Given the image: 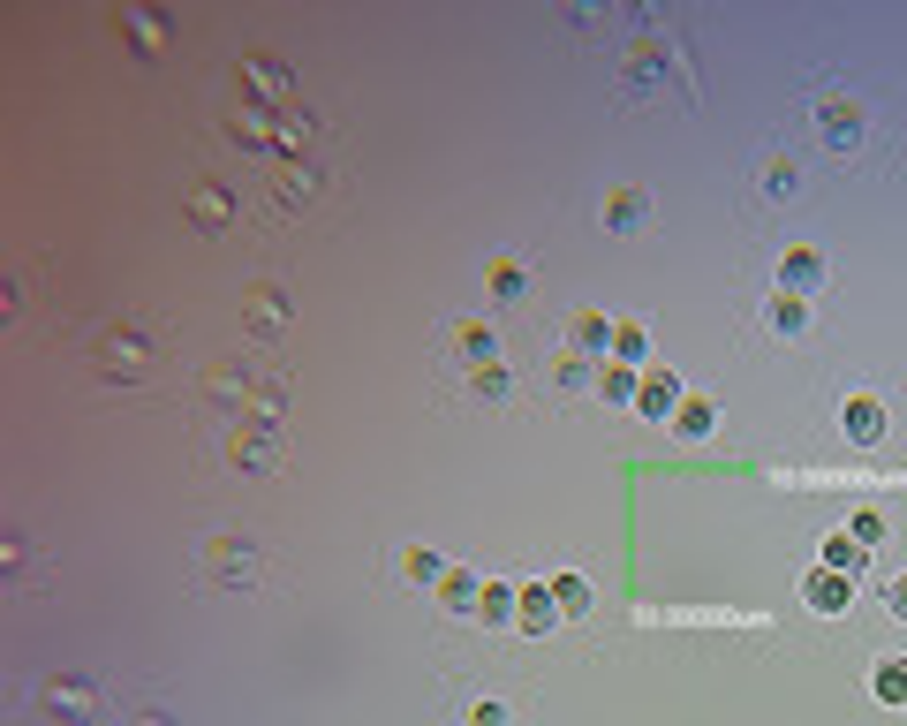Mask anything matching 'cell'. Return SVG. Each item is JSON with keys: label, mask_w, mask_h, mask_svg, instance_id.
<instances>
[{"label": "cell", "mask_w": 907, "mask_h": 726, "mask_svg": "<svg viewBox=\"0 0 907 726\" xmlns=\"http://www.w3.org/2000/svg\"><path fill=\"white\" fill-rule=\"evenodd\" d=\"M220 454L235 469H280V416H235V424H220Z\"/></svg>", "instance_id": "obj_1"}, {"label": "cell", "mask_w": 907, "mask_h": 726, "mask_svg": "<svg viewBox=\"0 0 907 726\" xmlns=\"http://www.w3.org/2000/svg\"><path fill=\"white\" fill-rule=\"evenodd\" d=\"M212 583H250L257 575V545H242V537H212Z\"/></svg>", "instance_id": "obj_2"}, {"label": "cell", "mask_w": 907, "mask_h": 726, "mask_svg": "<svg viewBox=\"0 0 907 726\" xmlns=\"http://www.w3.org/2000/svg\"><path fill=\"white\" fill-rule=\"evenodd\" d=\"M99 363H106V379H137L144 371V341L137 333H114V341L99 348Z\"/></svg>", "instance_id": "obj_3"}, {"label": "cell", "mask_w": 907, "mask_h": 726, "mask_svg": "<svg viewBox=\"0 0 907 726\" xmlns=\"http://www.w3.org/2000/svg\"><path fill=\"white\" fill-rule=\"evenodd\" d=\"M91 681H46V711H61V719H91Z\"/></svg>", "instance_id": "obj_4"}, {"label": "cell", "mask_w": 907, "mask_h": 726, "mask_svg": "<svg viewBox=\"0 0 907 726\" xmlns=\"http://www.w3.org/2000/svg\"><path fill=\"white\" fill-rule=\"evenodd\" d=\"M839 424H847V439H862V447H870V439L885 432V409H877V401H847V416H839Z\"/></svg>", "instance_id": "obj_5"}, {"label": "cell", "mask_w": 907, "mask_h": 726, "mask_svg": "<svg viewBox=\"0 0 907 726\" xmlns=\"http://www.w3.org/2000/svg\"><path fill=\"white\" fill-rule=\"evenodd\" d=\"M824 137H832V144H855V137H862V114H855V106H824Z\"/></svg>", "instance_id": "obj_6"}, {"label": "cell", "mask_w": 907, "mask_h": 726, "mask_svg": "<svg viewBox=\"0 0 907 726\" xmlns=\"http://www.w3.org/2000/svg\"><path fill=\"white\" fill-rule=\"evenodd\" d=\"M771 326H779V333H802V326H809V311H802V295H787V288L771 295Z\"/></svg>", "instance_id": "obj_7"}, {"label": "cell", "mask_w": 907, "mask_h": 726, "mask_svg": "<svg viewBox=\"0 0 907 726\" xmlns=\"http://www.w3.org/2000/svg\"><path fill=\"white\" fill-rule=\"evenodd\" d=\"M250 318H257L265 333H280V326H288V311H280V288H257V295H250Z\"/></svg>", "instance_id": "obj_8"}, {"label": "cell", "mask_w": 907, "mask_h": 726, "mask_svg": "<svg viewBox=\"0 0 907 726\" xmlns=\"http://www.w3.org/2000/svg\"><path fill=\"white\" fill-rule=\"evenodd\" d=\"M809 598H817L824 613H839V605L855 598V583H839V575H817V583H809Z\"/></svg>", "instance_id": "obj_9"}, {"label": "cell", "mask_w": 907, "mask_h": 726, "mask_svg": "<svg viewBox=\"0 0 907 726\" xmlns=\"http://www.w3.org/2000/svg\"><path fill=\"white\" fill-rule=\"evenodd\" d=\"M189 220H197V227H220V220H227V197H220V190H197V205H189Z\"/></svg>", "instance_id": "obj_10"}, {"label": "cell", "mask_w": 907, "mask_h": 726, "mask_svg": "<svg viewBox=\"0 0 907 726\" xmlns=\"http://www.w3.org/2000/svg\"><path fill=\"white\" fill-rule=\"evenodd\" d=\"M605 220H613V227H635V220H643V197H635V190H620V197H613V212H605Z\"/></svg>", "instance_id": "obj_11"}, {"label": "cell", "mask_w": 907, "mask_h": 726, "mask_svg": "<svg viewBox=\"0 0 907 726\" xmlns=\"http://www.w3.org/2000/svg\"><path fill=\"white\" fill-rule=\"evenodd\" d=\"M280 190H288V205H295V197H318V174H310V167H288V182H280Z\"/></svg>", "instance_id": "obj_12"}, {"label": "cell", "mask_w": 907, "mask_h": 726, "mask_svg": "<svg viewBox=\"0 0 907 726\" xmlns=\"http://www.w3.org/2000/svg\"><path fill=\"white\" fill-rule=\"evenodd\" d=\"M643 409H651V416L673 409V379H643Z\"/></svg>", "instance_id": "obj_13"}, {"label": "cell", "mask_w": 907, "mask_h": 726, "mask_svg": "<svg viewBox=\"0 0 907 726\" xmlns=\"http://www.w3.org/2000/svg\"><path fill=\"white\" fill-rule=\"evenodd\" d=\"M787 280H794V288H809V280H817V258H809V250H794V258H787Z\"/></svg>", "instance_id": "obj_14"}, {"label": "cell", "mask_w": 907, "mask_h": 726, "mask_svg": "<svg viewBox=\"0 0 907 726\" xmlns=\"http://www.w3.org/2000/svg\"><path fill=\"white\" fill-rule=\"evenodd\" d=\"M877 696H885V704H900V696H907V674H900V666H885V674H877Z\"/></svg>", "instance_id": "obj_15"}, {"label": "cell", "mask_w": 907, "mask_h": 726, "mask_svg": "<svg viewBox=\"0 0 907 726\" xmlns=\"http://www.w3.org/2000/svg\"><path fill=\"white\" fill-rule=\"evenodd\" d=\"M575 341H613V333H605L598 311H582V318H575Z\"/></svg>", "instance_id": "obj_16"}, {"label": "cell", "mask_w": 907, "mask_h": 726, "mask_svg": "<svg viewBox=\"0 0 907 726\" xmlns=\"http://www.w3.org/2000/svg\"><path fill=\"white\" fill-rule=\"evenodd\" d=\"M522 621H530V628H545V621H552V605H545V590H530V598H522Z\"/></svg>", "instance_id": "obj_17"}, {"label": "cell", "mask_w": 907, "mask_h": 726, "mask_svg": "<svg viewBox=\"0 0 907 726\" xmlns=\"http://www.w3.org/2000/svg\"><path fill=\"white\" fill-rule=\"evenodd\" d=\"M469 726H507V711H499V704H477V711H469Z\"/></svg>", "instance_id": "obj_18"}, {"label": "cell", "mask_w": 907, "mask_h": 726, "mask_svg": "<svg viewBox=\"0 0 907 726\" xmlns=\"http://www.w3.org/2000/svg\"><path fill=\"white\" fill-rule=\"evenodd\" d=\"M892 613H900V621H907V575H900V583H892Z\"/></svg>", "instance_id": "obj_19"}, {"label": "cell", "mask_w": 907, "mask_h": 726, "mask_svg": "<svg viewBox=\"0 0 907 726\" xmlns=\"http://www.w3.org/2000/svg\"><path fill=\"white\" fill-rule=\"evenodd\" d=\"M144 726H167V719H144Z\"/></svg>", "instance_id": "obj_20"}]
</instances>
